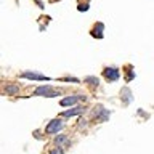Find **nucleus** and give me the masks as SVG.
<instances>
[{"label": "nucleus", "mask_w": 154, "mask_h": 154, "mask_svg": "<svg viewBox=\"0 0 154 154\" xmlns=\"http://www.w3.org/2000/svg\"><path fill=\"white\" fill-rule=\"evenodd\" d=\"M61 91L58 88H51V87H38L37 88V95H43V96H58Z\"/></svg>", "instance_id": "obj_2"}, {"label": "nucleus", "mask_w": 154, "mask_h": 154, "mask_svg": "<svg viewBox=\"0 0 154 154\" xmlns=\"http://www.w3.org/2000/svg\"><path fill=\"white\" fill-rule=\"evenodd\" d=\"M64 141H67V138H66V137H63V135L56 137V140H55V143H56V144H61V143H64Z\"/></svg>", "instance_id": "obj_11"}, {"label": "nucleus", "mask_w": 154, "mask_h": 154, "mask_svg": "<svg viewBox=\"0 0 154 154\" xmlns=\"http://www.w3.org/2000/svg\"><path fill=\"white\" fill-rule=\"evenodd\" d=\"M103 75L109 82H112V80H117L119 79V71L116 69V67H106V69L103 71Z\"/></svg>", "instance_id": "obj_3"}, {"label": "nucleus", "mask_w": 154, "mask_h": 154, "mask_svg": "<svg viewBox=\"0 0 154 154\" xmlns=\"http://www.w3.org/2000/svg\"><path fill=\"white\" fill-rule=\"evenodd\" d=\"M79 100H84L82 96H66V98H63L61 100V106H72V104H75Z\"/></svg>", "instance_id": "obj_5"}, {"label": "nucleus", "mask_w": 154, "mask_h": 154, "mask_svg": "<svg viewBox=\"0 0 154 154\" xmlns=\"http://www.w3.org/2000/svg\"><path fill=\"white\" fill-rule=\"evenodd\" d=\"M23 77H27V79H32V80H47L48 77L42 75V74H37V72H24Z\"/></svg>", "instance_id": "obj_6"}, {"label": "nucleus", "mask_w": 154, "mask_h": 154, "mask_svg": "<svg viewBox=\"0 0 154 154\" xmlns=\"http://www.w3.org/2000/svg\"><path fill=\"white\" fill-rule=\"evenodd\" d=\"M63 128H64V124H63V120H60V119H53L51 122L47 125L48 133H58V132H61Z\"/></svg>", "instance_id": "obj_1"}, {"label": "nucleus", "mask_w": 154, "mask_h": 154, "mask_svg": "<svg viewBox=\"0 0 154 154\" xmlns=\"http://www.w3.org/2000/svg\"><path fill=\"white\" fill-rule=\"evenodd\" d=\"M122 98H124L125 103H128V101H132V100H133V96H132V93H130L127 88H122Z\"/></svg>", "instance_id": "obj_8"}, {"label": "nucleus", "mask_w": 154, "mask_h": 154, "mask_svg": "<svg viewBox=\"0 0 154 154\" xmlns=\"http://www.w3.org/2000/svg\"><path fill=\"white\" fill-rule=\"evenodd\" d=\"M50 154H63V149L55 148V149H51V151H50Z\"/></svg>", "instance_id": "obj_12"}, {"label": "nucleus", "mask_w": 154, "mask_h": 154, "mask_svg": "<svg viewBox=\"0 0 154 154\" xmlns=\"http://www.w3.org/2000/svg\"><path fill=\"white\" fill-rule=\"evenodd\" d=\"M82 112H84V108H74V109L67 111V112L61 114V116H64V117H72V116H77V114H82Z\"/></svg>", "instance_id": "obj_7"}, {"label": "nucleus", "mask_w": 154, "mask_h": 154, "mask_svg": "<svg viewBox=\"0 0 154 154\" xmlns=\"http://www.w3.org/2000/svg\"><path fill=\"white\" fill-rule=\"evenodd\" d=\"M103 27H104V26H103L101 23H96L95 27L90 31V34H91L95 38H103Z\"/></svg>", "instance_id": "obj_4"}, {"label": "nucleus", "mask_w": 154, "mask_h": 154, "mask_svg": "<svg viewBox=\"0 0 154 154\" xmlns=\"http://www.w3.org/2000/svg\"><path fill=\"white\" fill-rule=\"evenodd\" d=\"M133 77H135L133 71L130 69V72H128V67H125V79H127V80H133Z\"/></svg>", "instance_id": "obj_9"}, {"label": "nucleus", "mask_w": 154, "mask_h": 154, "mask_svg": "<svg viewBox=\"0 0 154 154\" xmlns=\"http://www.w3.org/2000/svg\"><path fill=\"white\" fill-rule=\"evenodd\" d=\"M87 84L96 87V85H98V79H95V77H88V79H87Z\"/></svg>", "instance_id": "obj_10"}]
</instances>
